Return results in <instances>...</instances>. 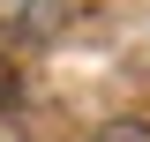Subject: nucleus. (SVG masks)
<instances>
[{
	"label": "nucleus",
	"mask_w": 150,
	"mask_h": 142,
	"mask_svg": "<svg viewBox=\"0 0 150 142\" xmlns=\"http://www.w3.org/2000/svg\"><path fill=\"white\" fill-rule=\"evenodd\" d=\"M15 105H23V82H15V67L0 60V112H15Z\"/></svg>",
	"instance_id": "f257e3e1"
},
{
	"label": "nucleus",
	"mask_w": 150,
	"mask_h": 142,
	"mask_svg": "<svg viewBox=\"0 0 150 142\" xmlns=\"http://www.w3.org/2000/svg\"><path fill=\"white\" fill-rule=\"evenodd\" d=\"M98 142H150V135H143V127H135V120H120V127H105V135H98Z\"/></svg>",
	"instance_id": "f03ea898"
}]
</instances>
